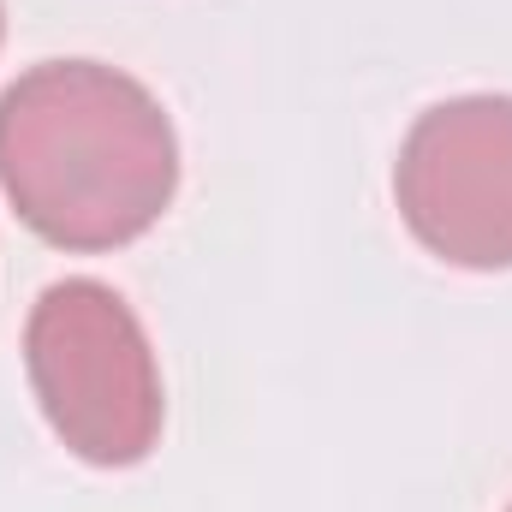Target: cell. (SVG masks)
I'll return each mask as SVG.
<instances>
[{
    "mask_svg": "<svg viewBox=\"0 0 512 512\" xmlns=\"http://www.w3.org/2000/svg\"><path fill=\"white\" fill-rule=\"evenodd\" d=\"M507 512H512V507H507Z\"/></svg>",
    "mask_w": 512,
    "mask_h": 512,
    "instance_id": "obj_5",
    "label": "cell"
},
{
    "mask_svg": "<svg viewBox=\"0 0 512 512\" xmlns=\"http://www.w3.org/2000/svg\"><path fill=\"white\" fill-rule=\"evenodd\" d=\"M24 370L48 429L102 471L143 465L161 441V370L143 322L108 280H54L24 322Z\"/></svg>",
    "mask_w": 512,
    "mask_h": 512,
    "instance_id": "obj_2",
    "label": "cell"
},
{
    "mask_svg": "<svg viewBox=\"0 0 512 512\" xmlns=\"http://www.w3.org/2000/svg\"><path fill=\"white\" fill-rule=\"evenodd\" d=\"M0 30H6V12H0Z\"/></svg>",
    "mask_w": 512,
    "mask_h": 512,
    "instance_id": "obj_4",
    "label": "cell"
},
{
    "mask_svg": "<svg viewBox=\"0 0 512 512\" xmlns=\"http://www.w3.org/2000/svg\"><path fill=\"white\" fill-rule=\"evenodd\" d=\"M0 191L60 251L131 245L179 191L173 120L102 60H42L0 96Z\"/></svg>",
    "mask_w": 512,
    "mask_h": 512,
    "instance_id": "obj_1",
    "label": "cell"
},
{
    "mask_svg": "<svg viewBox=\"0 0 512 512\" xmlns=\"http://www.w3.org/2000/svg\"><path fill=\"white\" fill-rule=\"evenodd\" d=\"M393 197L423 251L453 268H512V96L429 108L399 143Z\"/></svg>",
    "mask_w": 512,
    "mask_h": 512,
    "instance_id": "obj_3",
    "label": "cell"
}]
</instances>
